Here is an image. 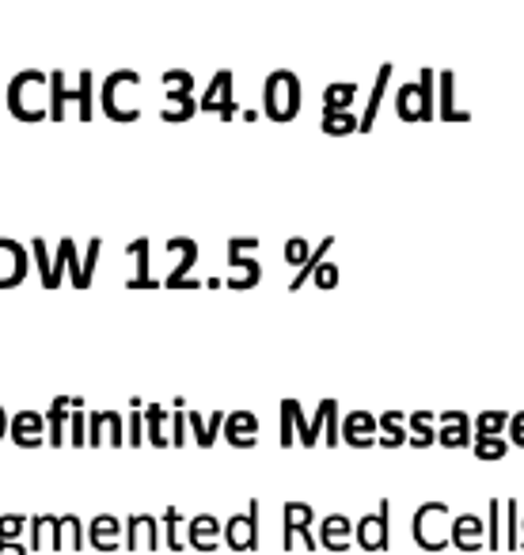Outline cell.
Returning <instances> with one entry per match:
<instances>
[{
  "label": "cell",
  "mask_w": 524,
  "mask_h": 555,
  "mask_svg": "<svg viewBox=\"0 0 524 555\" xmlns=\"http://www.w3.org/2000/svg\"><path fill=\"white\" fill-rule=\"evenodd\" d=\"M444 521H452V510L449 502H422L415 517H410V536H415V544L422 551H444L449 548V529H444Z\"/></svg>",
  "instance_id": "6da1fadb"
},
{
  "label": "cell",
  "mask_w": 524,
  "mask_h": 555,
  "mask_svg": "<svg viewBox=\"0 0 524 555\" xmlns=\"http://www.w3.org/2000/svg\"><path fill=\"white\" fill-rule=\"evenodd\" d=\"M296 541L308 551H315V544H320L315 541V510L308 502H300V499L285 502V510H281V548L293 551Z\"/></svg>",
  "instance_id": "7a4b0ae2"
},
{
  "label": "cell",
  "mask_w": 524,
  "mask_h": 555,
  "mask_svg": "<svg viewBox=\"0 0 524 555\" xmlns=\"http://www.w3.org/2000/svg\"><path fill=\"white\" fill-rule=\"evenodd\" d=\"M354 544L361 551H388L391 548V502L380 499L376 514L354 517Z\"/></svg>",
  "instance_id": "3957f363"
},
{
  "label": "cell",
  "mask_w": 524,
  "mask_h": 555,
  "mask_svg": "<svg viewBox=\"0 0 524 555\" xmlns=\"http://www.w3.org/2000/svg\"><path fill=\"white\" fill-rule=\"evenodd\" d=\"M220 536H225L228 551H259V499H251L244 514L220 521Z\"/></svg>",
  "instance_id": "277c9868"
},
{
  "label": "cell",
  "mask_w": 524,
  "mask_h": 555,
  "mask_svg": "<svg viewBox=\"0 0 524 555\" xmlns=\"http://www.w3.org/2000/svg\"><path fill=\"white\" fill-rule=\"evenodd\" d=\"M145 544L149 551H160L164 541H160V517L152 514H130L122 521V548L125 551H137Z\"/></svg>",
  "instance_id": "5b68a950"
},
{
  "label": "cell",
  "mask_w": 524,
  "mask_h": 555,
  "mask_svg": "<svg viewBox=\"0 0 524 555\" xmlns=\"http://www.w3.org/2000/svg\"><path fill=\"white\" fill-rule=\"evenodd\" d=\"M449 544H452L456 551H464V555L486 548V517L471 514V510H468V514H456V517L449 521Z\"/></svg>",
  "instance_id": "8992f818"
},
{
  "label": "cell",
  "mask_w": 524,
  "mask_h": 555,
  "mask_svg": "<svg viewBox=\"0 0 524 555\" xmlns=\"http://www.w3.org/2000/svg\"><path fill=\"white\" fill-rule=\"evenodd\" d=\"M27 271H30V247L15 244V240H4V236H0V290L23 285Z\"/></svg>",
  "instance_id": "52a82bcc"
},
{
  "label": "cell",
  "mask_w": 524,
  "mask_h": 555,
  "mask_svg": "<svg viewBox=\"0 0 524 555\" xmlns=\"http://www.w3.org/2000/svg\"><path fill=\"white\" fill-rule=\"evenodd\" d=\"M8 430H12V441L20 449H42V441H46V415H42V411H15L12 422H8Z\"/></svg>",
  "instance_id": "ba28073f"
},
{
  "label": "cell",
  "mask_w": 524,
  "mask_h": 555,
  "mask_svg": "<svg viewBox=\"0 0 524 555\" xmlns=\"http://www.w3.org/2000/svg\"><path fill=\"white\" fill-rule=\"evenodd\" d=\"M323 551H349L354 548V517L349 514H327L320 521V533H315Z\"/></svg>",
  "instance_id": "9c48e42d"
},
{
  "label": "cell",
  "mask_w": 524,
  "mask_h": 555,
  "mask_svg": "<svg viewBox=\"0 0 524 555\" xmlns=\"http://www.w3.org/2000/svg\"><path fill=\"white\" fill-rule=\"evenodd\" d=\"M220 430H225V441L232 449H255L259 446V419H255V411H228Z\"/></svg>",
  "instance_id": "30bf717a"
},
{
  "label": "cell",
  "mask_w": 524,
  "mask_h": 555,
  "mask_svg": "<svg viewBox=\"0 0 524 555\" xmlns=\"http://www.w3.org/2000/svg\"><path fill=\"white\" fill-rule=\"evenodd\" d=\"M35 84H42V76H39V73H23V76H15L12 88H8V107H12V115H20V118H27V122H35V118L46 115L42 107L30 103V88H35Z\"/></svg>",
  "instance_id": "8fae6325"
},
{
  "label": "cell",
  "mask_w": 524,
  "mask_h": 555,
  "mask_svg": "<svg viewBox=\"0 0 524 555\" xmlns=\"http://www.w3.org/2000/svg\"><path fill=\"white\" fill-rule=\"evenodd\" d=\"M217 544H220V517L217 514H194L186 521V548L217 551Z\"/></svg>",
  "instance_id": "7c38bea8"
},
{
  "label": "cell",
  "mask_w": 524,
  "mask_h": 555,
  "mask_svg": "<svg viewBox=\"0 0 524 555\" xmlns=\"http://www.w3.org/2000/svg\"><path fill=\"white\" fill-rule=\"evenodd\" d=\"M266 103H270V118H293L296 115V81L293 76H274L266 88Z\"/></svg>",
  "instance_id": "4fadbf2b"
},
{
  "label": "cell",
  "mask_w": 524,
  "mask_h": 555,
  "mask_svg": "<svg viewBox=\"0 0 524 555\" xmlns=\"http://www.w3.org/2000/svg\"><path fill=\"white\" fill-rule=\"evenodd\" d=\"M168 251H175L179 263H175V271L164 278V290H179V282L190 278V271H194V263H198V240H190V236H171Z\"/></svg>",
  "instance_id": "5bb4252c"
},
{
  "label": "cell",
  "mask_w": 524,
  "mask_h": 555,
  "mask_svg": "<svg viewBox=\"0 0 524 555\" xmlns=\"http://www.w3.org/2000/svg\"><path fill=\"white\" fill-rule=\"evenodd\" d=\"M186 426L194 434L198 449H213V441L220 438V426H225V407L213 411V415H202L198 407H186Z\"/></svg>",
  "instance_id": "9a60e30c"
},
{
  "label": "cell",
  "mask_w": 524,
  "mask_h": 555,
  "mask_svg": "<svg viewBox=\"0 0 524 555\" xmlns=\"http://www.w3.org/2000/svg\"><path fill=\"white\" fill-rule=\"evenodd\" d=\"M88 544L95 551H118L122 548V521L115 514H99L88 525Z\"/></svg>",
  "instance_id": "2e32d148"
},
{
  "label": "cell",
  "mask_w": 524,
  "mask_h": 555,
  "mask_svg": "<svg viewBox=\"0 0 524 555\" xmlns=\"http://www.w3.org/2000/svg\"><path fill=\"white\" fill-rule=\"evenodd\" d=\"M225 263H228V290H236V293H244V290H255V285L262 282V266H259V259H251V256H225Z\"/></svg>",
  "instance_id": "e0dca14e"
},
{
  "label": "cell",
  "mask_w": 524,
  "mask_h": 555,
  "mask_svg": "<svg viewBox=\"0 0 524 555\" xmlns=\"http://www.w3.org/2000/svg\"><path fill=\"white\" fill-rule=\"evenodd\" d=\"M376 426H380V434H376V446L380 449H399L407 446V411H384V415H376Z\"/></svg>",
  "instance_id": "ac0fdd59"
},
{
  "label": "cell",
  "mask_w": 524,
  "mask_h": 555,
  "mask_svg": "<svg viewBox=\"0 0 524 555\" xmlns=\"http://www.w3.org/2000/svg\"><path fill=\"white\" fill-rule=\"evenodd\" d=\"M434 422H437V411H410L407 415V446L410 449H430L437 446V430H434Z\"/></svg>",
  "instance_id": "d6986e66"
},
{
  "label": "cell",
  "mask_w": 524,
  "mask_h": 555,
  "mask_svg": "<svg viewBox=\"0 0 524 555\" xmlns=\"http://www.w3.org/2000/svg\"><path fill=\"white\" fill-rule=\"evenodd\" d=\"M149 247H152V244L145 240V236L125 247V256H133V266H137V274L125 282V290H156V285H164V282H156V278L149 274Z\"/></svg>",
  "instance_id": "ffe728a7"
},
{
  "label": "cell",
  "mask_w": 524,
  "mask_h": 555,
  "mask_svg": "<svg viewBox=\"0 0 524 555\" xmlns=\"http://www.w3.org/2000/svg\"><path fill=\"white\" fill-rule=\"evenodd\" d=\"M331 251H335V236H323L320 244H315L312 251H308V259L296 266V274H293V282H289V293H296V290H305V285L312 282V274H315V266H320Z\"/></svg>",
  "instance_id": "44dd1931"
},
{
  "label": "cell",
  "mask_w": 524,
  "mask_h": 555,
  "mask_svg": "<svg viewBox=\"0 0 524 555\" xmlns=\"http://www.w3.org/2000/svg\"><path fill=\"white\" fill-rule=\"evenodd\" d=\"M471 453H475V461H505V453H510V438L505 434H475L471 438Z\"/></svg>",
  "instance_id": "7402d4cb"
},
{
  "label": "cell",
  "mask_w": 524,
  "mask_h": 555,
  "mask_svg": "<svg viewBox=\"0 0 524 555\" xmlns=\"http://www.w3.org/2000/svg\"><path fill=\"white\" fill-rule=\"evenodd\" d=\"M81 551L84 548V525H81V517L76 514H61L57 517V541H54V551Z\"/></svg>",
  "instance_id": "603a6c76"
},
{
  "label": "cell",
  "mask_w": 524,
  "mask_h": 555,
  "mask_svg": "<svg viewBox=\"0 0 524 555\" xmlns=\"http://www.w3.org/2000/svg\"><path fill=\"white\" fill-rule=\"evenodd\" d=\"M471 419L468 422H437V446L441 449H468L471 446Z\"/></svg>",
  "instance_id": "cb8c5ba5"
},
{
  "label": "cell",
  "mask_w": 524,
  "mask_h": 555,
  "mask_svg": "<svg viewBox=\"0 0 524 555\" xmlns=\"http://www.w3.org/2000/svg\"><path fill=\"white\" fill-rule=\"evenodd\" d=\"M164 422H168L164 403H145V441H149V446H156V449H168Z\"/></svg>",
  "instance_id": "d4e9b609"
},
{
  "label": "cell",
  "mask_w": 524,
  "mask_h": 555,
  "mask_svg": "<svg viewBox=\"0 0 524 555\" xmlns=\"http://www.w3.org/2000/svg\"><path fill=\"white\" fill-rule=\"evenodd\" d=\"M502 548H510V551H517V544H520V502L517 499H505V506H502Z\"/></svg>",
  "instance_id": "484cf974"
},
{
  "label": "cell",
  "mask_w": 524,
  "mask_h": 555,
  "mask_svg": "<svg viewBox=\"0 0 524 555\" xmlns=\"http://www.w3.org/2000/svg\"><path fill=\"white\" fill-rule=\"evenodd\" d=\"M27 525H30V548L42 551V544H50L57 541V514H39V517H27Z\"/></svg>",
  "instance_id": "4316f807"
},
{
  "label": "cell",
  "mask_w": 524,
  "mask_h": 555,
  "mask_svg": "<svg viewBox=\"0 0 524 555\" xmlns=\"http://www.w3.org/2000/svg\"><path fill=\"white\" fill-rule=\"evenodd\" d=\"M505 426H510V411H502V407H486L483 415L471 419L475 434H505Z\"/></svg>",
  "instance_id": "83f0119b"
},
{
  "label": "cell",
  "mask_w": 524,
  "mask_h": 555,
  "mask_svg": "<svg viewBox=\"0 0 524 555\" xmlns=\"http://www.w3.org/2000/svg\"><path fill=\"white\" fill-rule=\"evenodd\" d=\"M323 441L331 449L342 446V411H339V400H323Z\"/></svg>",
  "instance_id": "f1b7e54d"
},
{
  "label": "cell",
  "mask_w": 524,
  "mask_h": 555,
  "mask_svg": "<svg viewBox=\"0 0 524 555\" xmlns=\"http://www.w3.org/2000/svg\"><path fill=\"white\" fill-rule=\"evenodd\" d=\"M285 407H289V415H293V430H296V446H305V449H315V438L312 434V422L305 415V407H300V400H285Z\"/></svg>",
  "instance_id": "f546056e"
},
{
  "label": "cell",
  "mask_w": 524,
  "mask_h": 555,
  "mask_svg": "<svg viewBox=\"0 0 524 555\" xmlns=\"http://www.w3.org/2000/svg\"><path fill=\"white\" fill-rule=\"evenodd\" d=\"M346 434H380V426H376V415H373V411H361V407L346 411V422H342V438H346Z\"/></svg>",
  "instance_id": "4dcf8cb0"
},
{
  "label": "cell",
  "mask_w": 524,
  "mask_h": 555,
  "mask_svg": "<svg viewBox=\"0 0 524 555\" xmlns=\"http://www.w3.org/2000/svg\"><path fill=\"white\" fill-rule=\"evenodd\" d=\"M130 419H125V446H145V403L141 400H130Z\"/></svg>",
  "instance_id": "1f68e13d"
},
{
  "label": "cell",
  "mask_w": 524,
  "mask_h": 555,
  "mask_svg": "<svg viewBox=\"0 0 524 555\" xmlns=\"http://www.w3.org/2000/svg\"><path fill=\"white\" fill-rule=\"evenodd\" d=\"M498 548H502V506L498 499H490L486 502V551L498 555Z\"/></svg>",
  "instance_id": "d6a6232c"
},
{
  "label": "cell",
  "mask_w": 524,
  "mask_h": 555,
  "mask_svg": "<svg viewBox=\"0 0 524 555\" xmlns=\"http://www.w3.org/2000/svg\"><path fill=\"white\" fill-rule=\"evenodd\" d=\"M30 263L39 266V278H42V285H46V290H50L54 256H50V247H46V240H42V236H35V240H30Z\"/></svg>",
  "instance_id": "836d02e7"
},
{
  "label": "cell",
  "mask_w": 524,
  "mask_h": 555,
  "mask_svg": "<svg viewBox=\"0 0 524 555\" xmlns=\"http://www.w3.org/2000/svg\"><path fill=\"white\" fill-rule=\"evenodd\" d=\"M179 525H183V514L175 510V506H168V510H164V544L171 551H183L186 548V541L179 536Z\"/></svg>",
  "instance_id": "e575fe53"
},
{
  "label": "cell",
  "mask_w": 524,
  "mask_h": 555,
  "mask_svg": "<svg viewBox=\"0 0 524 555\" xmlns=\"http://www.w3.org/2000/svg\"><path fill=\"white\" fill-rule=\"evenodd\" d=\"M354 115L349 110H339V107H327V115H323V130L327 134H354Z\"/></svg>",
  "instance_id": "d590c367"
},
{
  "label": "cell",
  "mask_w": 524,
  "mask_h": 555,
  "mask_svg": "<svg viewBox=\"0 0 524 555\" xmlns=\"http://www.w3.org/2000/svg\"><path fill=\"white\" fill-rule=\"evenodd\" d=\"M99 251H103V240L95 236V240L88 244V251L81 256V290H88V285H91V274H95V266H99Z\"/></svg>",
  "instance_id": "8d00e7d4"
},
{
  "label": "cell",
  "mask_w": 524,
  "mask_h": 555,
  "mask_svg": "<svg viewBox=\"0 0 524 555\" xmlns=\"http://www.w3.org/2000/svg\"><path fill=\"white\" fill-rule=\"evenodd\" d=\"M190 441V426H186V407H175L171 415V434H168V446L171 449H183Z\"/></svg>",
  "instance_id": "74e56055"
},
{
  "label": "cell",
  "mask_w": 524,
  "mask_h": 555,
  "mask_svg": "<svg viewBox=\"0 0 524 555\" xmlns=\"http://www.w3.org/2000/svg\"><path fill=\"white\" fill-rule=\"evenodd\" d=\"M103 426H107V446L122 449L125 446V419L118 411H103Z\"/></svg>",
  "instance_id": "f35d334b"
},
{
  "label": "cell",
  "mask_w": 524,
  "mask_h": 555,
  "mask_svg": "<svg viewBox=\"0 0 524 555\" xmlns=\"http://www.w3.org/2000/svg\"><path fill=\"white\" fill-rule=\"evenodd\" d=\"M122 76H125V73L110 76V81L103 84V95H115V84H122ZM103 107H107V115H110V118H118V122H130V118H137V110H122L115 100H103Z\"/></svg>",
  "instance_id": "ab89813d"
},
{
  "label": "cell",
  "mask_w": 524,
  "mask_h": 555,
  "mask_svg": "<svg viewBox=\"0 0 524 555\" xmlns=\"http://www.w3.org/2000/svg\"><path fill=\"white\" fill-rule=\"evenodd\" d=\"M69 438H73V446L81 449V446H88V415H84V407H73V415H69V430H65Z\"/></svg>",
  "instance_id": "60d3db41"
},
{
  "label": "cell",
  "mask_w": 524,
  "mask_h": 555,
  "mask_svg": "<svg viewBox=\"0 0 524 555\" xmlns=\"http://www.w3.org/2000/svg\"><path fill=\"white\" fill-rule=\"evenodd\" d=\"M73 236H65V240L57 244V256H54V271H50V290H57L61 285V274H65V266H69V251H73Z\"/></svg>",
  "instance_id": "b9f144b4"
},
{
  "label": "cell",
  "mask_w": 524,
  "mask_h": 555,
  "mask_svg": "<svg viewBox=\"0 0 524 555\" xmlns=\"http://www.w3.org/2000/svg\"><path fill=\"white\" fill-rule=\"evenodd\" d=\"M308 251H312V244L305 240V236H289V240H285V263L300 266V263L308 259Z\"/></svg>",
  "instance_id": "7bdbcfd3"
},
{
  "label": "cell",
  "mask_w": 524,
  "mask_h": 555,
  "mask_svg": "<svg viewBox=\"0 0 524 555\" xmlns=\"http://www.w3.org/2000/svg\"><path fill=\"white\" fill-rule=\"evenodd\" d=\"M23 525H27L23 514H4V517H0V544H4V541H20Z\"/></svg>",
  "instance_id": "ee69618b"
},
{
  "label": "cell",
  "mask_w": 524,
  "mask_h": 555,
  "mask_svg": "<svg viewBox=\"0 0 524 555\" xmlns=\"http://www.w3.org/2000/svg\"><path fill=\"white\" fill-rule=\"evenodd\" d=\"M339 278H342V271H339V266L335 263H320V266H315V274H312V282L315 285H320V290H335V285H339Z\"/></svg>",
  "instance_id": "f6af8a7d"
},
{
  "label": "cell",
  "mask_w": 524,
  "mask_h": 555,
  "mask_svg": "<svg viewBox=\"0 0 524 555\" xmlns=\"http://www.w3.org/2000/svg\"><path fill=\"white\" fill-rule=\"evenodd\" d=\"M65 100H69L65 81H61V76H54V88H50V118H61V115H65Z\"/></svg>",
  "instance_id": "bcb514c9"
},
{
  "label": "cell",
  "mask_w": 524,
  "mask_h": 555,
  "mask_svg": "<svg viewBox=\"0 0 524 555\" xmlns=\"http://www.w3.org/2000/svg\"><path fill=\"white\" fill-rule=\"evenodd\" d=\"M262 240L259 236H232L228 247H225V256H247V251H259Z\"/></svg>",
  "instance_id": "7dc6e473"
},
{
  "label": "cell",
  "mask_w": 524,
  "mask_h": 555,
  "mask_svg": "<svg viewBox=\"0 0 524 555\" xmlns=\"http://www.w3.org/2000/svg\"><path fill=\"white\" fill-rule=\"evenodd\" d=\"M278 441H281V449H289V446H296V430H293V415H289V407H285V400H281V434H278Z\"/></svg>",
  "instance_id": "c3c4849f"
},
{
  "label": "cell",
  "mask_w": 524,
  "mask_h": 555,
  "mask_svg": "<svg viewBox=\"0 0 524 555\" xmlns=\"http://www.w3.org/2000/svg\"><path fill=\"white\" fill-rule=\"evenodd\" d=\"M505 438H510V446L524 449V411L510 415V426H505Z\"/></svg>",
  "instance_id": "681fc988"
},
{
  "label": "cell",
  "mask_w": 524,
  "mask_h": 555,
  "mask_svg": "<svg viewBox=\"0 0 524 555\" xmlns=\"http://www.w3.org/2000/svg\"><path fill=\"white\" fill-rule=\"evenodd\" d=\"M103 411H91L88 415V446H103Z\"/></svg>",
  "instance_id": "f907efd6"
},
{
  "label": "cell",
  "mask_w": 524,
  "mask_h": 555,
  "mask_svg": "<svg viewBox=\"0 0 524 555\" xmlns=\"http://www.w3.org/2000/svg\"><path fill=\"white\" fill-rule=\"evenodd\" d=\"M76 100H81V118H91V76H81Z\"/></svg>",
  "instance_id": "816d5d0a"
},
{
  "label": "cell",
  "mask_w": 524,
  "mask_h": 555,
  "mask_svg": "<svg viewBox=\"0 0 524 555\" xmlns=\"http://www.w3.org/2000/svg\"><path fill=\"white\" fill-rule=\"evenodd\" d=\"M342 441H346L349 449H373L376 446V434H346Z\"/></svg>",
  "instance_id": "f5cc1de1"
},
{
  "label": "cell",
  "mask_w": 524,
  "mask_h": 555,
  "mask_svg": "<svg viewBox=\"0 0 524 555\" xmlns=\"http://www.w3.org/2000/svg\"><path fill=\"white\" fill-rule=\"evenodd\" d=\"M437 422H468V411H437Z\"/></svg>",
  "instance_id": "db71d44e"
},
{
  "label": "cell",
  "mask_w": 524,
  "mask_h": 555,
  "mask_svg": "<svg viewBox=\"0 0 524 555\" xmlns=\"http://www.w3.org/2000/svg\"><path fill=\"white\" fill-rule=\"evenodd\" d=\"M0 555H27V548L20 541H4V544H0Z\"/></svg>",
  "instance_id": "11a10c76"
},
{
  "label": "cell",
  "mask_w": 524,
  "mask_h": 555,
  "mask_svg": "<svg viewBox=\"0 0 524 555\" xmlns=\"http://www.w3.org/2000/svg\"><path fill=\"white\" fill-rule=\"evenodd\" d=\"M220 285H225L220 278H205V282H202V290H220Z\"/></svg>",
  "instance_id": "9f6ffc18"
},
{
  "label": "cell",
  "mask_w": 524,
  "mask_h": 555,
  "mask_svg": "<svg viewBox=\"0 0 524 555\" xmlns=\"http://www.w3.org/2000/svg\"><path fill=\"white\" fill-rule=\"evenodd\" d=\"M4 434H8V415H4V407H0V441H4Z\"/></svg>",
  "instance_id": "6f0895ef"
},
{
  "label": "cell",
  "mask_w": 524,
  "mask_h": 555,
  "mask_svg": "<svg viewBox=\"0 0 524 555\" xmlns=\"http://www.w3.org/2000/svg\"><path fill=\"white\" fill-rule=\"evenodd\" d=\"M520 551H524V517H520V544H517Z\"/></svg>",
  "instance_id": "680465c9"
}]
</instances>
